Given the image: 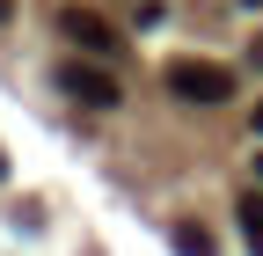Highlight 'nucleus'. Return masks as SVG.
Wrapping results in <instances>:
<instances>
[{"mask_svg":"<svg viewBox=\"0 0 263 256\" xmlns=\"http://www.w3.org/2000/svg\"><path fill=\"white\" fill-rule=\"evenodd\" d=\"M249 59H256V66H263V37H256V51H249Z\"/></svg>","mask_w":263,"mask_h":256,"instance_id":"obj_7","label":"nucleus"},{"mask_svg":"<svg viewBox=\"0 0 263 256\" xmlns=\"http://www.w3.org/2000/svg\"><path fill=\"white\" fill-rule=\"evenodd\" d=\"M59 29L73 37L88 59H110L117 51V29H110V15H95V8H59Z\"/></svg>","mask_w":263,"mask_h":256,"instance_id":"obj_3","label":"nucleus"},{"mask_svg":"<svg viewBox=\"0 0 263 256\" xmlns=\"http://www.w3.org/2000/svg\"><path fill=\"white\" fill-rule=\"evenodd\" d=\"M8 15H15V0H0V22H8Z\"/></svg>","mask_w":263,"mask_h":256,"instance_id":"obj_6","label":"nucleus"},{"mask_svg":"<svg viewBox=\"0 0 263 256\" xmlns=\"http://www.w3.org/2000/svg\"><path fill=\"white\" fill-rule=\"evenodd\" d=\"M256 132H263V103H256Z\"/></svg>","mask_w":263,"mask_h":256,"instance_id":"obj_8","label":"nucleus"},{"mask_svg":"<svg viewBox=\"0 0 263 256\" xmlns=\"http://www.w3.org/2000/svg\"><path fill=\"white\" fill-rule=\"evenodd\" d=\"M249 8H263V0H249Z\"/></svg>","mask_w":263,"mask_h":256,"instance_id":"obj_11","label":"nucleus"},{"mask_svg":"<svg viewBox=\"0 0 263 256\" xmlns=\"http://www.w3.org/2000/svg\"><path fill=\"white\" fill-rule=\"evenodd\" d=\"M168 242H176V256H219V242H212L205 227H176Z\"/></svg>","mask_w":263,"mask_h":256,"instance_id":"obj_5","label":"nucleus"},{"mask_svg":"<svg viewBox=\"0 0 263 256\" xmlns=\"http://www.w3.org/2000/svg\"><path fill=\"white\" fill-rule=\"evenodd\" d=\"M168 95H183V103H234V74L212 66V59H176L168 66Z\"/></svg>","mask_w":263,"mask_h":256,"instance_id":"obj_1","label":"nucleus"},{"mask_svg":"<svg viewBox=\"0 0 263 256\" xmlns=\"http://www.w3.org/2000/svg\"><path fill=\"white\" fill-rule=\"evenodd\" d=\"M0 176H8V154H0Z\"/></svg>","mask_w":263,"mask_h":256,"instance_id":"obj_9","label":"nucleus"},{"mask_svg":"<svg viewBox=\"0 0 263 256\" xmlns=\"http://www.w3.org/2000/svg\"><path fill=\"white\" fill-rule=\"evenodd\" d=\"M256 176H263V154H256Z\"/></svg>","mask_w":263,"mask_h":256,"instance_id":"obj_10","label":"nucleus"},{"mask_svg":"<svg viewBox=\"0 0 263 256\" xmlns=\"http://www.w3.org/2000/svg\"><path fill=\"white\" fill-rule=\"evenodd\" d=\"M59 88L73 95L81 110H117V103H124L117 74H110V66H95V59H66V66H59Z\"/></svg>","mask_w":263,"mask_h":256,"instance_id":"obj_2","label":"nucleus"},{"mask_svg":"<svg viewBox=\"0 0 263 256\" xmlns=\"http://www.w3.org/2000/svg\"><path fill=\"white\" fill-rule=\"evenodd\" d=\"M241 234H249V249L263 256V190H249V198H241Z\"/></svg>","mask_w":263,"mask_h":256,"instance_id":"obj_4","label":"nucleus"}]
</instances>
